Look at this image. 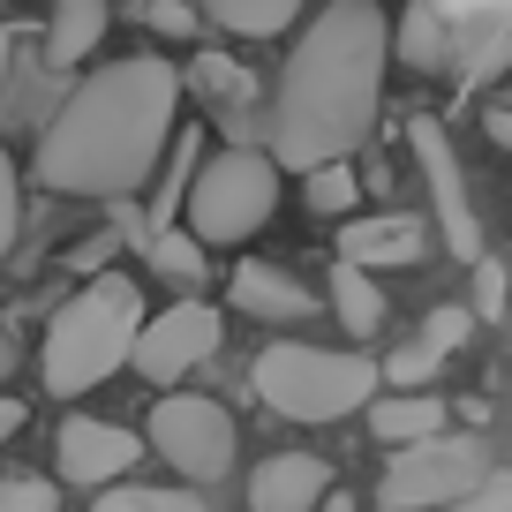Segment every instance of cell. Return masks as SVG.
Wrapping results in <instances>:
<instances>
[{"label":"cell","instance_id":"1","mask_svg":"<svg viewBox=\"0 0 512 512\" xmlns=\"http://www.w3.org/2000/svg\"><path fill=\"white\" fill-rule=\"evenodd\" d=\"M181 113V68L159 53H128L83 76L61 98V113L38 136V189L53 196H91V204H121L159 174L166 144H174Z\"/></svg>","mask_w":512,"mask_h":512},{"label":"cell","instance_id":"2","mask_svg":"<svg viewBox=\"0 0 512 512\" xmlns=\"http://www.w3.org/2000/svg\"><path fill=\"white\" fill-rule=\"evenodd\" d=\"M384 61H392V23L377 0H324V16H309L272 83V121H264L272 159L294 174L354 159V144L377 121Z\"/></svg>","mask_w":512,"mask_h":512},{"label":"cell","instance_id":"3","mask_svg":"<svg viewBox=\"0 0 512 512\" xmlns=\"http://www.w3.org/2000/svg\"><path fill=\"white\" fill-rule=\"evenodd\" d=\"M144 287L128 272H98L53 309L46 347H38V369H46V392L61 400H83L91 384H106L121 362H136V339H144Z\"/></svg>","mask_w":512,"mask_h":512},{"label":"cell","instance_id":"4","mask_svg":"<svg viewBox=\"0 0 512 512\" xmlns=\"http://www.w3.org/2000/svg\"><path fill=\"white\" fill-rule=\"evenodd\" d=\"M256 400L287 422H339L362 415L384 392V362L362 347H302V339H272L249 369Z\"/></svg>","mask_w":512,"mask_h":512},{"label":"cell","instance_id":"5","mask_svg":"<svg viewBox=\"0 0 512 512\" xmlns=\"http://www.w3.org/2000/svg\"><path fill=\"white\" fill-rule=\"evenodd\" d=\"M279 174L287 166L272 159V151H219V159H204L189 174V189H181V211H189V234L204 241V249H234V241L264 234L279 211Z\"/></svg>","mask_w":512,"mask_h":512},{"label":"cell","instance_id":"6","mask_svg":"<svg viewBox=\"0 0 512 512\" xmlns=\"http://www.w3.org/2000/svg\"><path fill=\"white\" fill-rule=\"evenodd\" d=\"M490 467H497L490 445L467 437V430H445V437H430V445H400L384 460L377 505H392V512H452L460 497L482 490Z\"/></svg>","mask_w":512,"mask_h":512},{"label":"cell","instance_id":"7","mask_svg":"<svg viewBox=\"0 0 512 512\" xmlns=\"http://www.w3.org/2000/svg\"><path fill=\"white\" fill-rule=\"evenodd\" d=\"M151 452H159L166 467H174L181 482H196V490H211V482L234 475V415H226L219 400H204V392H166L159 407H151Z\"/></svg>","mask_w":512,"mask_h":512},{"label":"cell","instance_id":"8","mask_svg":"<svg viewBox=\"0 0 512 512\" xmlns=\"http://www.w3.org/2000/svg\"><path fill=\"white\" fill-rule=\"evenodd\" d=\"M407 144H415V166H422V181H430V204H437V219H445V249L460 256V264H482V219H475V196H467L452 136L430 121V113H415V121H407Z\"/></svg>","mask_w":512,"mask_h":512},{"label":"cell","instance_id":"9","mask_svg":"<svg viewBox=\"0 0 512 512\" xmlns=\"http://www.w3.org/2000/svg\"><path fill=\"white\" fill-rule=\"evenodd\" d=\"M226 324L211 302H196V294H181L174 309H159V317L144 324V339H136V377L144 384H174L189 377V369H204L211 354H219Z\"/></svg>","mask_w":512,"mask_h":512},{"label":"cell","instance_id":"10","mask_svg":"<svg viewBox=\"0 0 512 512\" xmlns=\"http://www.w3.org/2000/svg\"><path fill=\"white\" fill-rule=\"evenodd\" d=\"M53 460H61V482H83V490H113L128 467L144 460V437L121 430V422L98 415H68L61 437H53Z\"/></svg>","mask_w":512,"mask_h":512},{"label":"cell","instance_id":"11","mask_svg":"<svg viewBox=\"0 0 512 512\" xmlns=\"http://www.w3.org/2000/svg\"><path fill=\"white\" fill-rule=\"evenodd\" d=\"M332 497V467L317 452H272L249 475V512H317Z\"/></svg>","mask_w":512,"mask_h":512},{"label":"cell","instance_id":"12","mask_svg":"<svg viewBox=\"0 0 512 512\" xmlns=\"http://www.w3.org/2000/svg\"><path fill=\"white\" fill-rule=\"evenodd\" d=\"M339 256L362 272H392V264H422V219L384 211V219H347L339 226Z\"/></svg>","mask_w":512,"mask_h":512},{"label":"cell","instance_id":"13","mask_svg":"<svg viewBox=\"0 0 512 512\" xmlns=\"http://www.w3.org/2000/svg\"><path fill=\"white\" fill-rule=\"evenodd\" d=\"M452 430V407L437 392H377L369 400V437H384V452L400 445H430V437Z\"/></svg>","mask_w":512,"mask_h":512},{"label":"cell","instance_id":"14","mask_svg":"<svg viewBox=\"0 0 512 512\" xmlns=\"http://www.w3.org/2000/svg\"><path fill=\"white\" fill-rule=\"evenodd\" d=\"M234 309L256 324H302V317H317V294L294 287L279 264H234Z\"/></svg>","mask_w":512,"mask_h":512},{"label":"cell","instance_id":"15","mask_svg":"<svg viewBox=\"0 0 512 512\" xmlns=\"http://www.w3.org/2000/svg\"><path fill=\"white\" fill-rule=\"evenodd\" d=\"M452 46H460V31L445 23L437 0H407L400 8V23H392V61L400 68H422V76H430V68L452 61Z\"/></svg>","mask_w":512,"mask_h":512},{"label":"cell","instance_id":"16","mask_svg":"<svg viewBox=\"0 0 512 512\" xmlns=\"http://www.w3.org/2000/svg\"><path fill=\"white\" fill-rule=\"evenodd\" d=\"M324 302H332V317L347 324L354 339L384 332V287H377V272H362V264H347V256L324 272Z\"/></svg>","mask_w":512,"mask_h":512},{"label":"cell","instance_id":"17","mask_svg":"<svg viewBox=\"0 0 512 512\" xmlns=\"http://www.w3.org/2000/svg\"><path fill=\"white\" fill-rule=\"evenodd\" d=\"M106 38V0H53L46 16V61L53 68H83V53Z\"/></svg>","mask_w":512,"mask_h":512},{"label":"cell","instance_id":"18","mask_svg":"<svg viewBox=\"0 0 512 512\" xmlns=\"http://www.w3.org/2000/svg\"><path fill=\"white\" fill-rule=\"evenodd\" d=\"M302 8L309 0H204V23H219L234 38H279Z\"/></svg>","mask_w":512,"mask_h":512},{"label":"cell","instance_id":"19","mask_svg":"<svg viewBox=\"0 0 512 512\" xmlns=\"http://www.w3.org/2000/svg\"><path fill=\"white\" fill-rule=\"evenodd\" d=\"M354 196H362V181H354V159H332V166H309V174H302V204L317 211V219H347Z\"/></svg>","mask_w":512,"mask_h":512},{"label":"cell","instance_id":"20","mask_svg":"<svg viewBox=\"0 0 512 512\" xmlns=\"http://www.w3.org/2000/svg\"><path fill=\"white\" fill-rule=\"evenodd\" d=\"M91 512H211L196 490H151V482H113Z\"/></svg>","mask_w":512,"mask_h":512},{"label":"cell","instance_id":"21","mask_svg":"<svg viewBox=\"0 0 512 512\" xmlns=\"http://www.w3.org/2000/svg\"><path fill=\"white\" fill-rule=\"evenodd\" d=\"M151 264H159L166 279H204L211 256H204V241H196V234H159V241H151Z\"/></svg>","mask_w":512,"mask_h":512},{"label":"cell","instance_id":"22","mask_svg":"<svg viewBox=\"0 0 512 512\" xmlns=\"http://www.w3.org/2000/svg\"><path fill=\"white\" fill-rule=\"evenodd\" d=\"M0 512H61V490L46 475H8L0 482Z\"/></svg>","mask_w":512,"mask_h":512},{"label":"cell","instance_id":"23","mask_svg":"<svg viewBox=\"0 0 512 512\" xmlns=\"http://www.w3.org/2000/svg\"><path fill=\"white\" fill-rule=\"evenodd\" d=\"M16 226H23V181H16V159L0 144V256L16 249Z\"/></svg>","mask_w":512,"mask_h":512},{"label":"cell","instance_id":"24","mask_svg":"<svg viewBox=\"0 0 512 512\" xmlns=\"http://www.w3.org/2000/svg\"><path fill=\"white\" fill-rule=\"evenodd\" d=\"M505 294H512V279H505V264H497V256H482L475 264V317H505Z\"/></svg>","mask_w":512,"mask_h":512},{"label":"cell","instance_id":"25","mask_svg":"<svg viewBox=\"0 0 512 512\" xmlns=\"http://www.w3.org/2000/svg\"><path fill=\"white\" fill-rule=\"evenodd\" d=\"M497 61H512V23H490V31L467 46V83H482Z\"/></svg>","mask_w":512,"mask_h":512},{"label":"cell","instance_id":"26","mask_svg":"<svg viewBox=\"0 0 512 512\" xmlns=\"http://www.w3.org/2000/svg\"><path fill=\"white\" fill-rule=\"evenodd\" d=\"M452 512H512V467H490L475 497H460Z\"/></svg>","mask_w":512,"mask_h":512},{"label":"cell","instance_id":"27","mask_svg":"<svg viewBox=\"0 0 512 512\" xmlns=\"http://www.w3.org/2000/svg\"><path fill=\"white\" fill-rule=\"evenodd\" d=\"M151 31H159V38H189L196 8H189V0H151Z\"/></svg>","mask_w":512,"mask_h":512},{"label":"cell","instance_id":"28","mask_svg":"<svg viewBox=\"0 0 512 512\" xmlns=\"http://www.w3.org/2000/svg\"><path fill=\"white\" fill-rule=\"evenodd\" d=\"M16 430H23V400H8V392H0V445H8Z\"/></svg>","mask_w":512,"mask_h":512},{"label":"cell","instance_id":"29","mask_svg":"<svg viewBox=\"0 0 512 512\" xmlns=\"http://www.w3.org/2000/svg\"><path fill=\"white\" fill-rule=\"evenodd\" d=\"M490 144L512 151V113H505V106H490Z\"/></svg>","mask_w":512,"mask_h":512},{"label":"cell","instance_id":"30","mask_svg":"<svg viewBox=\"0 0 512 512\" xmlns=\"http://www.w3.org/2000/svg\"><path fill=\"white\" fill-rule=\"evenodd\" d=\"M8 61H16V31L0 23V91H8Z\"/></svg>","mask_w":512,"mask_h":512},{"label":"cell","instance_id":"31","mask_svg":"<svg viewBox=\"0 0 512 512\" xmlns=\"http://www.w3.org/2000/svg\"><path fill=\"white\" fill-rule=\"evenodd\" d=\"M0 377H16V339L0 332Z\"/></svg>","mask_w":512,"mask_h":512},{"label":"cell","instance_id":"32","mask_svg":"<svg viewBox=\"0 0 512 512\" xmlns=\"http://www.w3.org/2000/svg\"><path fill=\"white\" fill-rule=\"evenodd\" d=\"M324 512H354V505H347V497H324Z\"/></svg>","mask_w":512,"mask_h":512},{"label":"cell","instance_id":"33","mask_svg":"<svg viewBox=\"0 0 512 512\" xmlns=\"http://www.w3.org/2000/svg\"><path fill=\"white\" fill-rule=\"evenodd\" d=\"M377 512H392V505H377Z\"/></svg>","mask_w":512,"mask_h":512}]
</instances>
